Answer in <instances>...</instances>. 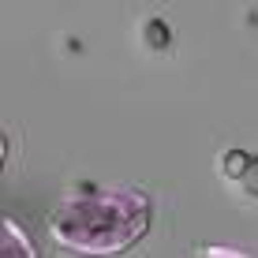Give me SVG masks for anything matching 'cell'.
<instances>
[{
    "label": "cell",
    "mask_w": 258,
    "mask_h": 258,
    "mask_svg": "<svg viewBox=\"0 0 258 258\" xmlns=\"http://www.w3.org/2000/svg\"><path fill=\"white\" fill-rule=\"evenodd\" d=\"M49 236L71 254H127L154 225V202L127 183H79L49 210Z\"/></svg>",
    "instance_id": "obj_1"
},
{
    "label": "cell",
    "mask_w": 258,
    "mask_h": 258,
    "mask_svg": "<svg viewBox=\"0 0 258 258\" xmlns=\"http://www.w3.org/2000/svg\"><path fill=\"white\" fill-rule=\"evenodd\" d=\"M0 254H12V258H34L38 247L34 239L23 232V225L15 217H4V239H0Z\"/></svg>",
    "instance_id": "obj_2"
}]
</instances>
